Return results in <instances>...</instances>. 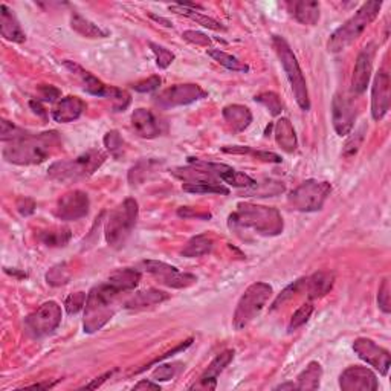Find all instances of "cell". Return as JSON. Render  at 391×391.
<instances>
[{
	"mask_svg": "<svg viewBox=\"0 0 391 391\" xmlns=\"http://www.w3.org/2000/svg\"><path fill=\"white\" fill-rule=\"evenodd\" d=\"M132 127L139 138L153 139L162 132V122L156 118L152 111L147 109H136L132 113Z\"/></svg>",
	"mask_w": 391,
	"mask_h": 391,
	"instance_id": "20",
	"label": "cell"
},
{
	"mask_svg": "<svg viewBox=\"0 0 391 391\" xmlns=\"http://www.w3.org/2000/svg\"><path fill=\"white\" fill-rule=\"evenodd\" d=\"M152 19H155L156 22H161V23H166V26H171V23L168 22V20H166V19H162V17H156V16H153L152 14Z\"/></svg>",
	"mask_w": 391,
	"mask_h": 391,
	"instance_id": "60",
	"label": "cell"
},
{
	"mask_svg": "<svg viewBox=\"0 0 391 391\" xmlns=\"http://www.w3.org/2000/svg\"><path fill=\"white\" fill-rule=\"evenodd\" d=\"M109 283L113 287H116L120 292H130L133 291L136 286L139 284L141 281V273L139 271L132 269V267H126V269H118L115 271L111 277L107 278Z\"/></svg>",
	"mask_w": 391,
	"mask_h": 391,
	"instance_id": "30",
	"label": "cell"
},
{
	"mask_svg": "<svg viewBox=\"0 0 391 391\" xmlns=\"http://www.w3.org/2000/svg\"><path fill=\"white\" fill-rule=\"evenodd\" d=\"M273 135H276V141L281 150L286 153H293L298 147L297 135H295V129L292 122L287 118H280L276 124H273Z\"/></svg>",
	"mask_w": 391,
	"mask_h": 391,
	"instance_id": "28",
	"label": "cell"
},
{
	"mask_svg": "<svg viewBox=\"0 0 391 391\" xmlns=\"http://www.w3.org/2000/svg\"><path fill=\"white\" fill-rule=\"evenodd\" d=\"M155 166H159V162L153 159H146L136 164L135 167L130 168L129 171V182L130 185H139L147 179L150 173L155 170Z\"/></svg>",
	"mask_w": 391,
	"mask_h": 391,
	"instance_id": "38",
	"label": "cell"
},
{
	"mask_svg": "<svg viewBox=\"0 0 391 391\" xmlns=\"http://www.w3.org/2000/svg\"><path fill=\"white\" fill-rule=\"evenodd\" d=\"M222 115L226 124L234 130V132H243L252 122L251 111L242 104H230L223 107Z\"/></svg>",
	"mask_w": 391,
	"mask_h": 391,
	"instance_id": "26",
	"label": "cell"
},
{
	"mask_svg": "<svg viewBox=\"0 0 391 391\" xmlns=\"http://www.w3.org/2000/svg\"><path fill=\"white\" fill-rule=\"evenodd\" d=\"M86 300H87V295H86L85 292H75V293H71L69 297H67L66 301H65L66 312L69 313V315L78 313V312L81 311V309H85Z\"/></svg>",
	"mask_w": 391,
	"mask_h": 391,
	"instance_id": "47",
	"label": "cell"
},
{
	"mask_svg": "<svg viewBox=\"0 0 391 391\" xmlns=\"http://www.w3.org/2000/svg\"><path fill=\"white\" fill-rule=\"evenodd\" d=\"M182 37L187 40V42L197 45V46H210L211 45V38H208L205 34L199 32V31H185L182 34Z\"/></svg>",
	"mask_w": 391,
	"mask_h": 391,
	"instance_id": "52",
	"label": "cell"
},
{
	"mask_svg": "<svg viewBox=\"0 0 391 391\" xmlns=\"http://www.w3.org/2000/svg\"><path fill=\"white\" fill-rule=\"evenodd\" d=\"M61 147V138L56 130L32 135L10 142L3 148V157L16 166H37L57 152Z\"/></svg>",
	"mask_w": 391,
	"mask_h": 391,
	"instance_id": "2",
	"label": "cell"
},
{
	"mask_svg": "<svg viewBox=\"0 0 391 391\" xmlns=\"http://www.w3.org/2000/svg\"><path fill=\"white\" fill-rule=\"evenodd\" d=\"M113 373H115V370H112V372H107V373H104L102 376L97 377V379H95L93 382L87 383V386H86L85 388H97V387H101V383H102V382H106V381L109 379V377H111Z\"/></svg>",
	"mask_w": 391,
	"mask_h": 391,
	"instance_id": "57",
	"label": "cell"
},
{
	"mask_svg": "<svg viewBox=\"0 0 391 391\" xmlns=\"http://www.w3.org/2000/svg\"><path fill=\"white\" fill-rule=\"evenodd\" d=\"M364 138H366V126H362L358 130H355V133L348 136V139L344 146V150H342V156L344 157L356 156V153L359 152V148L362 146Z\"/></svg>",
	"mask_w": 391,
	"mask_h": 391,
	"instance_id": "41",
	"label": "cell"
},
{
	"mask_svg": "<svg viewBox=\"0 0 391 391\" xmlns=\"http://www.w3.org/2000/svg\"><path fill=\"white\" fill-rule=\"evenodd\" d=\"M283 191H284L283 183L273 182V181H266L262 183L256 182V185H252L251 188H246L245 194L251 196V197H267V196L271 197V196L283 193Z\"/></svg>",
	"mask_w": 391,
	"mask_h": 391,
	"instance_id": "37",
	"label": "cell"
},
{
	"mask_svg": "<svg viewBox=\"0 0 391 391\" xmlns=\"http://www.w3.org/2000/svg\"><path fill=\"white\" fill-rule=\"evenodd\" d=\"M272 46L273 49H276L281 66H283L287 80H289L292 92L295 95V100L298 102V106L303 109L304 112L311 111V98H309L306 78L303 75V71H301L297 57H295L293 51L291 49L289 43H287L283 37L273 36Z\"/></svg>",
	"mask_w": 391,
	"mask_h": 391,
	"instance_id": "7",
	"label": "cell"
},
{
	"mask_svg": "<svg viewBox=\"0 0 391 391\" xmlns=\"http://www.w3.org/2000/svg\"><path fill=\"white\" fill-rule=\"evenodd\" d=\"M120 292L109 281L93 286L87 293L85 306V321L83 328L86 333H95L101 331L116 312V301H118Z\"/></svg>",
	"mask_w": 391,
	"mask_h": 391,
	"instance_id": "3",
	"label": "cell"
},
{
	"mask_svg": "<svg viewBox=\"0 0 391 391\" xmlns=\"http://www.w3.org/2000/svg\"><path fill=\"white\" fill-rule=\"evenodd\" d=\"M133 390H161L159 383H155L152 381H147V379H142L141 382L136 383L133 387Z\"/></svg>",
	"mask_w": 391,
	"mask_h": 391,
	"instance_id": "56",
	"label": "cell"
},
{
	"mask_svg": "<svg viewBox=\"0 0 391 391\" xmlns=\"http://www.w3.org/2000/svg\"><path fill=\"white\" fill-rule=\"evenodd\" d=\"M208 56L217 61L219 65H222L225 66L226 69H230V71H234V72H248L249 71V66L245 63V61L242 60H238L237 57L234 56H231V54L228 52H225L222 49H208Z\"/></svg>",
	"mask_w": 391,
	"mask_h": 391,
	"instance_id": "34",
	"label": "cell"
},
{
	"mask_svg": "<svg viewBox=\"0 0 391 391\" xmlns=\"http://www.w3.org/2000/svg\"><path fill=\"white\" fill-rule=\"evenodd\" d=\"M148 45H150V47H152V51L156 56V65L159 66L161 69H167V67L175 61V54L171 52V51H168L167 47L159 46V45H156V43L150 42Z\"/></svg>",
	"mask_w": 391,
	"mask_h": 391,
	"instance_id": "45",
	"label": "cell"
},
{
	"mask_svg": "<svg viewBox=\"0 0 391 391\" xmlns=\"http://www.w3.org/2000/svg\"><path fill=\"white\" fill-rule=\"evenodd\" d=\"M89 208H91V201H89L87 193L74 190L71 193H66L60 197L54 214L63 222H75L86 217Z\"/></svg>",
	"mask_w": 391,
	"mask_h": 391,
	"instance_id": "14",
	"label": "cell"
},
{
	"mask_svg": "<svg viewBox=\"0 0 391 391\" xmlns=\"http://www.w3.org/2000/svg\"><path fill=\"white\" fill-rule=\"evenodd\" d=\"M177 216H181L183 219H190V217H196V219H210L211 214L210 212H194V211H191V208L188 207H182L177 210Z\"/></svg>",
	"mask_w": 391,
	"mask_h": 391,
	"instance_id": "55",
	"label": "cell"
},
{
	"mask_svg": "<svg viewBox=\"0 0 391 391\" xmlns=\"http://www.w3.org/2000/svg\"><path fill=\"white\" fill-rule=\"evenodd\" d=\"M304 281H306V278H300L297 281H293L291 286H287L286 289L281 292V295H278V298L273 301L272 309H277L280 306H283L286 301H289L291 298H293L295 293H300L301 291H303L304 289Z\"/></svg>",
	"mask_w": 391,
	"mask_h": 391,
	"instance_id": "44",
	"label": "cell"
},
{
	"mask_svg": "<svg viewBox=\"0 0 391 391\" xmlns=\"http://www.w3.org/2000/svg\"><path fill=\"white\" fill-rule=\"evenodd\" d=\"M54 386H56V382H49V381H46V382L34 383V386H30L28 388H52Z\"/></svg>",
	"mask_w": 391,
	"mask_h": 391,
	"instance_id": "58",
	"label": "cell"
},
{
	"mask_svg": "<svg viewBox=\"0 0 391 391\" xmlns=\"http://www.w3.org/2000/svg\"><path fill=\"white\" fill-rule=\"evenodd\" d=\"M161 83H162L161 77H157V75H153V77H150L147 80H142V81H138V83H135L133 89H135L136 92L150 93V92L156 91V89L161 86Z\"/></svg>",
	"mask_w": 391,
	"mask_h": 391,
	"instance_id": "51",
	"label": "cell"
},
{
	"mask_svg": "<svg viewBox=\"0 0 391 391\" xmlns=\"http://www.w3.org/2000/svg\"><path fill=\"white\" fill-rule=\"evenodd\" d=\"M71 230L69 228H56L49 231H43L40 234V242L51 248H60V246H66L71 240Z\"/></svg>",
	"mask_w": 391,
	"mask_h": 391,
	"instance_id": "36",
	"label": "cell"
},
{
	"mask_svg": "<svg viewBox=\"0 0 391 391\" xmlns=\"http://www.w3.org/2000/svg\"><path fill=\"white\" fill-rule=\"evenodd\" d=\"M208 97V92L199 85H176L171 86L166 91H162L159 95L155 97L156 106L161 109H175L181 106H188L191 102L203 100Z\"/></svg>",
	"mask_w": 391,
	"mask_h": 391,
	"instance_id": "12",
	"label": "cell"
},
{
	"mask_svg": "<svg viewBox=\"0 0 391 391\" xmlns=\"http://www.w3.org/2000/svg\"><path fill=\"white\" fill-rule=\"evenodd\" d=\"M199 10L201 8H188V6H183L181 3L170 6V11L176 12V14L188 17L190 20H193V22L202 25L203 28H208L212 31H226V28L221 22H217V20L212 19V17L205 16L203 12H199Z\"/></svg>",
	"mask_w": 391,
	"mask_h": 391,
	"instance_id": "29",
	"label": "cell"
},
{
	"mask_svg": "<svg viewBox=\"0 0 391 391\" xmlns=\"http://www.w3.org/2000/svg\"><path fill=\"white\" fill-rule=\"evenodd\" d=\"M332 120L335 132L339 136H347L353 130L356 112L355 107L347 97L341 93H336L332 102Z\"/></svg>",
	"mask_w": 391,
	"mask_h": 391,
	"instance_id": "19",
	"label": "cell"
},
{
	"mask_svg": "<svg viewBox=\"0 0 391 391\" xmlns=\"http://www.w3.org/2000/svg\"><path fill=\"white\" fill-rule=\"evenodd\" d=\"M376 54V45L368 43L364 49L359 52L358 58L353 67V77H352V91L356 95H361L367 91V86L370 83L373 72V60Z\"/></svg>",
	"mask_w": 391,
	"mask_h": 391,
	"instance_id": "17",
	"label": "cell"
},
{
	"mask_svg": "<svg viewBox=\"0 0 391 391\" xmlns=\"http://www.w3.org/2000/svg\"><path fill=\"white\" fill-rule=\"evenodd\" d=\"M276 390H297V383H293V382L281 383V386L276 387Z\"/></svg>",
	"mask_w": 391,
	"mask_h": 391,
	"instance_id": "59",
	"label": "cell"
},
{
	"mask_svg": "<svg viewBox=\"0 0 391 391\" xmlns=\"http://www.w3.org/2000/svg\"><path fill=\"white\" fill-rule=\"evenodd\" d=\"M182 190L194 194H230V188H226L221 182H199V183H182Z\"/></svg>",
	"mask_w": 391,
	"mask_h": 391,
	"instance_id": "35",
	"label": "cell"
},
{
	"mask_svg": "<svg viewBox=\"0 0 391 391\" xmlns=\"http://www.w3.org/2000/svg\"><path fill=\"white\" fill-rule=\"evenodd\" d=\"M312 313H313V306L311 303H306L300 309H297L295 313L292 315V318H291L289 331L293 332V331H297V328H300L301 326H304L306 322L309 321V318L312 317Z\"/></svg>",
	"mask_w": 391,
	"mask_h": 391,
	"instance_id": "43",
	"label": "cell"
},
{
	"mask_svg": "<svg viewBox=\"0 0 391 391\" xmlns=\"http://www.w3.org/2000/svg\"><path fill=\"white\" fill-rule=\"evenodd\" d=\"M142 265L150 276L155 277L161 284L173 287V289H185L197 281L193 273L182 272L176 266L159 262V260H146Z\"/></svg>",
	"mask_w": 391,
	"mask_h": 391,
	"instance_id": "13",
	"label": "cell"
},
{
	"mask_svg": "<svg viewBox=\"0 0 391 391\" xmlns=\"http://www.w3.org/2000/svg\"><path fill=\"white\" fill-rule=\"evenodd\" d=\"M377 306L383 313L391 312V300H390V280L383 278L382 284L377 292Z\"/></svg>",
	"mask_w": 391,
	"mask_h": 391,
	"instance_id": "49",
	"label": "cell"
},
{
	"mask_svg": "<svg viewBox=\"0 0 391 391\" xmlns=\"http://www.w3.org/2000/svg\"><path fill=\"white\" fill-rule=\"evenodd\" d=\"M177 368H179V364H164V366H159L152 375L153 381L166 382L173 379L177 373Z\"/></svg>",
	"mask_w": 391,
	"mask_h": 391,
	"instance_id": "48",
	"label": "cell"
},
{
	"mask_svg": "<svg viewBox=\"0 0 391 391\" xmlns=\"http://www.w3.org/2000/svg\"><path fill=\"white\" fill-rule=\"evenodd\" d=\"M256 100L260 104L265 106L267 111H269L271 115L277 116L281 112H283V102H281L280 97L276 92H263V93H258L256 95Z\"/></svg>",
	"mask_w": 391,
	"mask_h": 391,
	"instance_id": "40",
	"label": "cell"
},
{
	"mask_svg": "<svg viewBox=\"0 0 391 391\" xmlns=\"http://www.w3.org/2000/svg\"><path fill=\"white\" fill-rule=\"evenodd\" d=\"M222 152L231 153V155H252L254 157H257L260 161L265 162H272V164H280L281 157L276 153L271 152H260V150H252L249 147H242V146H234V147H223Z\"/></svg>",
	"mask_w": 391,
	"mask_h": 391,
	"instance_id": "39",
	"label": "cell"
},
{
	"mask_svg": "<svg viewBox=\"0 0 391 391\" xmlns=\"http://www.w3.org/2000/svg\"><path fill=\"white\" fill-rule=\"evenodd\" d=\"M46 280H47V283L52 284V286H60V284L67 283V280H69V276H67V273H66L65 265L52 267V269L47 272Z\"/></svg>",
	"mask_w": 391,
	"mask_h": 391,
	"instance_id": "50",
	"label": "cell"
},
{
	"mask_svg": "<svg viewBox=\"0 0 391 391\" xmlns=\"http://www.w3.org/2000/svg\"><path fill=\"white\" fill-rule=\"evenodd\" d=\"M30 132H26V130L17 127L16 124H12V122L2 120V141L3 142H12L16 139L23 138V136L28 135Z\"/></svg>",
	"mask_w": 391,
	"mask_h": 391,
	"instance_id": "46",
	"label": "cell"
},
{
	"mask_svg": "<svg viewBox=\"0 0 391 391\" xmlns=\"http://www.w3.org/2000/svg\"><path fill=\"white\" fill-rule=\"evenodd\" d=\"M335 283V273L331 271L315 272L312 277L306 278L304 289L307 291V297L311 300L322 298L324 295L332 291Z\"/></svg>",
	"mask_w": 391,
	"mask_h": 391,
	"instance_id": "24",
	"label": "cell"
},
{
	"mask_svg": "<svg viewBox=\"0 0 391 391\" xmlns=\"http://www.w3.org/2000/svg\"><path fill=\"white\" fill-rule=\"evenodd\" d=\"M170 298V295L164 291L159 289H147V291H141L136 292L132 298H129L126 301L124 307L127 311H144V309L153 307L164 303Z\"/></svg>",
	"mask_w": 391,
	"mask_h": 391,
	"instance_id": "25",
	"label": "cell"
},
{
	"mask_svg": "<svg viewBox=\"0 0 391 391\" xmlns=\"http://www.w3.org/2000/svg\"><path fill=\"white\" fill-rule=\"evenodd\" d=\"M232 359H234V350H225L221 355H217L193 388L214 390L217 387V377L223 373V370L230 366Z\"/></svg>",
	"mask_w": 391,
	"mask_h": 391,
	"instance_id": "21",
	"label": "cell"
},
{
	"mask_svg": "<svg viewBox=\"0 0 391 391\" xmlns=\"http://www.w3.org/2000/svg\"><path fill=\"white\" fill-rule=\"evenodd\" d=\"M228 225L236 232L251 231L258 237H276L283 232L284 223L280 211L249 202L237 203L236 211L228 217Z\"/></svg>",
	"mask_w": 391,
	"mask_h": 391,
	"instance_id": "1",
	"label": "cell"
},
{
	"mask_svg": "<svg viewBox=\"0 0 391 391\" xmlns=\"http://www.w3.org/2000/svg\"><path fill=\"white\" fill-rule=\"evenodd\" d=\"M138 216L139 205L133 197H127L124 202L111 211L104 226V237L111 248L121 249L126 245L138 222Z\"/></svg>",
	"mask_w": 391,
	"mask_h": 391,
	"instance_id": "6",
	"label": "cell"
},
{
	"mask_svg": "<svg viewBox=\"0 0 391 391\" xmlns=\"http://www.w3.org/2000/svg\"><path fill=\"white\" fill-rule=\"evenodd\" d=\"M353 352L358 355V358L367 362L370 367L379 372V375L386 376L390 370L391 358L388 350L377 346L373 339L358 338L353 342Z\"/></svg>",
	"mask_w": 391,
	"mask_h": 391,
	"instance_id": "15",
	"label": "cell"
},
{
	"mask_svg": "<svg viewBox=\"0 0 391 391\" xmlns=\"http://www.w3.org/2000/svg\"><path fill=\"white\" fill-rule=\"evenodd\" d=\"M212 246H214V242H212V238L208 237L207 234L194 236L188 240L187 245H185V248L182 249V256L187 258L207 256V254L211 252Z\"/></svg>",
	"mask_w": 391,
	"mask_h": 391,
	"instance_id": "33",
	"label": "cell"
},
{
	"mask_svg": "<svg viewBox=\"0 0 391 391\" xmlns=\"http://www.w3.org/2000/svg\"><path fill=\"white\" fill-rule=\"evenodd\" d=\"M382 8V2H366L361 8L350 17L347 22L336 30L327 42L328 52H342L352 45L355 40H358L362 32L367 30L370 23H373L376 17L379 16V11Z\"/></svg>",
	"mask_w": 391,
	"mask_h": 391,
	"instance_id": "5",
	"label": "cell"
},
{
	"mask_svg": "<svg viewBox=\"0 0 391 391\" xmlns=\"http://www.w3.org/2000/svg\"><path fill=\"white\" fill-rule=\"evenodd\" d=\"M63 312L57 301H46L25 321L26 332L34 338H43L51 335L60 326Z\"/></svg>",
	"mask_w": 391,
	"mask_h": 391,
	"instance_id": "11",
	"label": "cell"
},
{
	"mask_svg": "<svg viewBox=\"0 0 391 391\" xmlns=\"http://www.w3.org/2000/svg\"><path fill=\"white\" fill-rule=\"evenodd\" d=\"M17 210L22 216H31L36 211V202L30 197H20L17 201Z\"/></svg>",
	"mask_w": 391,
	"mask_h": 391,
	"instance_id": "53",
	"label": "cell"
},
{
	"mask_svg": "<svg viewBox=\"0 0 391 391\" xmlns=\"http://www.w3.org/2000/svg\"><path fill=\"white\" fill-rule=\"evenodd\" d=\"M65 66L80 80L81 86H83V91H86L87 93L95 95V97H100V98L112 100L113 109L116 112L126 111V109L129 107L130 101L132 100H130V95L126 91L104 85L101 80L95 77V75L83 69L80 65L72 63V61H65Z\"/></svg>",
	"mask_w": 391,
	"mask_h": 391,
	"instance_id": "9",
	"label": "cell"
},
{
	"mask_svg": "<svg viewBox=\"0 0 391 391\" xmlns=\"http://www.w3.org/2000/svg\"><path fill=\"white\" fill-rule=\"evenodd\" d=\"M71 28L86 38H106L109 37V31L102 30L101 26L95 25L91 20L83 17L80 12H74L71 16Z\"/></svg>",
	"mask_w": 391,
	"mask_h": 391,
	"instance_id": "31",
	"label": "cell"
},
{
	"mask_svg": "<svg viewBox=\"0 0 391 391\" xmlns=\"http://www.w3.org/2000/svg\"><path fill=\"white\" fill-rule=\"evenodd\" d=\"M86 102L78 97H74V95L60 98L52 109V120L60 122V124H67V122L78 120L86 111Z\"/></svg>",
	"mask_w": 391,
	"mask_h": 391,
	"instance_id": "22",
	"label": "cell"
},
{
	"mask_svg": "<svg viewBox=\"0 0 391 391\" xmlns=\"http://www.w3.org/2000/svg\"><path fill=\"white\" fill-rule=\"evenodd\" d=\"M339 387L344 391H376L379 388V382L370 368L352 366L341 373Z\"/></svg>",
	"mask_w": 391,
	"mask_h": 391,
	"instance_id": "16",
	"label": "cell"
},
{
	"mask_svg": "<svg viewBox=\"0 0 391 391\" xmlns=\"http://www.w3.org/2000/svg\"><path fill=\"white\" fill-rule=\"evenodd\" d=\"M271 297V284L265 283V281H257V283L251 284L238 300L234 317H232V327H234L237 332L248 327L251 322L262 313Z\"/></svg>",
	"mask_w": 391,
	"mask_h": 391,
	"instance_id": "8",
	"label": "cell"
},
{
	"mask_svg": "<svg viewBox=\"0 0 391 391\" xmlns=\"http://www.w3.org/2000/svg\"><path fill=\"white\" fill-rule=\"evenodd\" d=\"M0 34L12 43H23L26 40V34L20 26L14 11L6 5H0Z\"/></svg>",
	"mask_w": 391,
	"mask_h": 391,
	"instance_id": "23",
	"label": "cell"
},
{
	"mask_svg": "<svg viewBox=\"0 0 391 391\" xmlns=\"http://www.w3.org/2000/svg\"><path fill=\"white\" fill-rule=\"evenodd\" d=\"M322 367L320 362H311L297 377V390H318L321 386Z\"/></svg>",
	"mask_w": 391,
	"mask_h": 391,
	"instance_id": "32",
	"label": "cell"
},
{
	"mask_svg": "<svg viewBox=\"0 0 391 391\" xmlns=\"http://www.w3.org/2000/svg\"><path fill=\"white\" fill-rule=\"evenodd\" d=\"M60 97V91L54 86H43L40 87V98L43 101H56Z\"/></svg>",
	"mask_w": 391,
	"mask_h": 391,
	"instance_id": "54",
	"label": "cell"
},
{
	"mask_svg": "<svg viewBox=\"0 0 391 391\" xmlns=\"http://www.w3.org/2000/svg\"><path fill=\"white\" fill-rule=\"evenodd\" d=\"M390 75L386 69L377 71L372 87V116L375 121H381L390 111L391 98Z\"/></svg>",
	"mask_w": 391,
	"mask_h": 391,
	"instance_id": "18",
	"label": "cell"
},
{
	"mask_svg": "<svg viewBox=\"0 0 391 391\" xmlns=\"http://www.w3.org/2000/svg\"><path fill=\"white\" fill-rule=\"evenodd\" d=\"M106 159L107 155L102 150L92 148L77 156L75 159L54 162L47 170V176H49V179L60 183H74L92 176L106 162Z\"/></svg>",
	"mask_w": 391,
	"mask_h": 391,
	"instance_id": "4",
	"label": "cell"
},
{
	"mask_svg": "<svg viewBox=\"0 0 391 391\" xmlns=\"http://www.w3.org/2000/svg\"><path fill=\"white\" fill-rule=\"evenodd\" d=\"M331 193L332 185L328 182L309 179L291 191L287 196V202L297 211L315 212L322 210Z\"/></svg>",
	"mask_w": 391,
	"mask_h": 391,
	"instance_id": "10",
	"label": "cell"
},
{
	"mask_svg": "<svg viewBox=\"0 0 391 391\" xmlns=\"http://www.w3.org/2000/svg\"><path fill=\"white\" fill-rule=\"evenodd\" d=\"M292 16L301 25L315 26L320 22L321 5L313 0H300V2L292 3Z\"/></svg>",
	"mask_w": 391,
	"mask_h": 391,
	"instance_id": "27",
	"label": "cell"
},
{
	"mask_svg": "<svg viewBox=\"0 0 391 391\" xmlns=\"http://www.w3.org/2000/svg\"><path fill=\"white\" fill-rule=\"evenodd\" d=\"M104 146L115 159H120L124 155V141H122L121 135L116 130H111V132L106 133Z\"/></svg>",
	"mask_w": 391,
	"mask_h": 391,
	"instance_id": "42",
	"label": "cell"
}]
</instances>
